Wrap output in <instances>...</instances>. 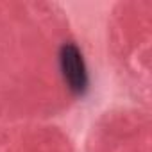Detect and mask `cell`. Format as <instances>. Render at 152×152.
Listing matches in <instances>:
<instances>
[{
	"label": "cell",
	"instance_id": "6da1fadb",
	"mask_svg": "<svg viewBox=\"0 0 152 152\" xmlns=\"http://www.w3.org/2000/svg\"><path fill=\"white\" fill-rule=\"evenodd\" d=\"M61 75L73 95H84L88 90V68L83 52L75 43H64L59 50Z\"/></svg>",
	"mask_w": 152,
	"mask_h": 152
}]
</instances>
